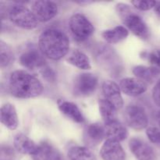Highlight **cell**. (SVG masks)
Masks as SVG:
<instances>
[{"label": "cell", "instance_id": "cell-6", "mask_svg": "<svg viewBox=\"0 0 160 160\" xmlns=\"http://www.w3.org/2000/svg\"><path fill=\"white\" fill-rule=\"evenodd\" d=\"M98 80L95 74L82 73L75 78L73 83V93L78 97H87L93 94L98 87Z\"/></svg>", "mask_w": 160, "mask_h": 160}, {"label": "cell", "instance_id": "cell-25", "mask_svg": "<svg viewBox=\"0 0 160 160\" xmlns=\"http://www.w3.org/2000/svg\"><path fill=\"white\" fill-rule=\"evenodd\" d=\"M14 61V53L8 44L0 42V65L1 68L9 67Z\"/></svg>", "mask_w": 160, "mask_h": 160}, {"label": "cell", "instance_id": "cell-13", "mask_svg": "<svg viewBox=\"0 0 160 160\" xmlns=\"http://www.w3.org/2000/svg\"><path fill=\"white\" fill-rule=\"evenodd\" d=\"M100 156L103 160H124L126 152L120 142L106 139L100 150Z\"/></svg>", "mask_w": 160, "mask_h": 160}, {"label": "cell", "instance_id": "cell-27", "mask_svg": "<svg viewBox=\"0 0 160 160\" xmlns=\"http://www.w3.org/2000/svg\"><path fill=\"white\" fill-rule=\"evenodd\" d=\"M131 4L133 5L134 8L139 9L142 11H146L149 10V9H152L155 7L156 4V1H132Z\"/></svg>", "mask_w": 160, "mask_h": 160}, {"label": "cell", "instance_id": "cell-26", "mask_svg": "<svg viewBox=\"0 0 160 160\" xmlns=\"http://www.w3.org/2000/svg\"><path fill=\"white\" fill-rule=\"evenodd\" d=\"M146 134L152 143L160 147V129L156 127H150L147 129Z\"/></svg>", "mask_w": 160, "mask_h": 160}, {"label": "cell", "instance_id": "cell-4", "mask_svg": "<svg viewBox=\"0 0 160 160\" xmlns=\"http://www.w3.org/2000/svg\"><path fill=\"white\" fill-rule=\"evenodd\" d=\"M8 17L13 24L23 29L32 30L38 26L39 22L32 10L20 3L13 4L9 8Z\"/></svg>", "mask_w": 160, "mask_h": 160}, {"label": "cell", "instance_id": "cell-1", "mask_svg": "<svg viewBox=\"0 0 160 160\" xmlns=\"http://www.w3.org/2000/svg\"><path fill=\"white\" fill-rule=\"evenodd\" d=\"M38 48L45 58L59 60L66 56L70 50V41L62 31L50 28L39 36Z\"/></svg>", "mask_w": 160, "mask_h": 160}, {"label": "cell", "instance_id": "cell-3", "mask_svg": "<svg viewBox=\"0 0 160 160\" xmlns=\"http://www.w3.org/2000/svg\"><path fill=\"white\" fill-rule=\"evenodd\" d=\"M117 14L126 26L134 35L146 40L149 37V29L142 17L131 10V8L124 3H118L116 6Z\"/></svg>", "mask_w": 160, "mask_h": 160}, {"label": "cell", "instance_id": "cell-18", "mask_svg": "<svg viewBox=\"0 0 160 160\" xmlns=\"http://www.w3.org/2000/svg\"><path fill=\"white\" fill-rule=\"evenodd\" d=\"M1 123L9 130L14 131L18 127V116L13 105L5 103L1 107Z\"/></svg>", "mask_w": 160, "mask_h": 160}, {"label": "cell", "instance_id": "cell-24", "mask_svg": "<svg viewBox=\"0 0 160 160\" xmlns=\"http://www.w3.org/2000/svg\"><path fill=\"white\" fill-rule=\"evenodd\" d=\"M69 160H97L95 155L88 147L73 146L67 152Z\"/></svg>", "mask_w": 160, "mask_h": 160}, {"label": "cell", "instance_id": "cell-32", "mask_svg": "<svg viewBox=\"0 0 160 160\" xmlns=\"http://www.w3.org/2000/svg\"><path fill=\"white\" fill-rule=\"evenodd\" d=\"M154 10L155 12L160 15V2H156V4L154 7Z\"/></svg>", "mask_w": 160, "mask_h": 160}, {"label": "cell", "instance_id": "cell-33", "mask_svg": "<svg viewBox=\"0 0 160 160\" xmlns=\"http://www.w3.org/2000/svg\"><path fill=\"white\" fill-rule=\"evenodd\" d=\"M157 120H158V123H159V127H160V110L159 111V112H158V114H157Z\"/></svg>", "mask_w": 160, "mask_h": 160}, {"label": "cell", "instance_id": "cell-30", "mask_svg": "<svg viewBox=\"0 0 160 160\" xmlns=\"http://www.w3.org/2000/svg\"><path fill=\"white\" fill-rule=\"evenodd\" d=\"M152 98L155 104L160 107V79L156 82L153 88Z\"/></svg>", "mask_w": 160, "mask_h": 160}, {"label": "cell", "instance_id": "cell-22", "mask_svg": "<svg viewBox=\"0 0 160 160\" xmlns=\"http://www.w3.org/2000/svg\"><path fill=\"white\" fill-rule=\"evenodd\" d=\"M68 63L81 70H90L92 68L90 59L88 56L83 52L78 49H75L67 58Z\"/></svg>", "mask_w": 160, "mask_h": 160}, {"label": "cell", "instance_id": "cell-11", "mask_svg": "<svg viewBox=\"0 0 160 160\" xmlns=\"http://www.w3.org/2000/svg\"><path fill=\"white\" fill-rule=\"evenodd\" d=\"M106 138L105 126L99 123H90L84 131V142L86 146L95 147Z\"/></svg>", "mask_w": 160, "mask_h": 160}, {"label": "cell", "instance_id": "cell-12", "mask_svg": "<svg viewBox=\"0 0 160 160\" xmlns=\"http://www.w3.org/2000/svg\"><path fill=\"white\" fill-rule=\"evenodd\" d=\"M120 88L121 92L126 95L137 97L146 92L148 84L137 78H127L120 81Z\"/></svg>", "mask_w": 160, "mask_h": 160}, {"label": "cell", "instance_id": "cell-14", "mask_svg": "<svg viewBox=\"0 0 160 160\" xmlns=\"http://www.w3.org/2000/svg\"><path fill=\"white\" fill-rule=\"evenodd\" d=\"M102 89L105 98L110 102L117 110L123 108V100L120 85L112 81H106L102 85Z\"/></svg>", "mask_w": 160, "mask_h": 160}, {"label": "cell", "instance_id": "cell-19", "mask_svg": "<svg viewBox=\"0 0 160 160\" xmlns=\"http://www.w3.org/2000/svg\"><path fill=\"white\" fill-rule=\"evenodd\" d=\"M34 160H61V154L54 146L48 142H41L35 154L32 156Z\"/></svg>", "mask_w": 160, "mask_h": 160}, {"label": "cell", "instance_id": "cell-7", "mask_svg": "<svg viewBox=\"0 0 160 160\" xmlns=\"http://www.w3.org/2000/svg\"><path fill=\"white\" fill-rule=\"evenodd\" d=\"M123 117L127 124L136 131L145 129L148 124V118L145 109L138 105L128 106Z\"/></svg>", "mask_w": 160, "mask_h": 160}, {"label": "cell", "instance_id": "cell-20", "mask_svg": "<svg viewBox=\"0 0 160 160\" xmlns=\"http://www.w3.org/2000/svg\"><path fill=\"white\" fill-rule=\"evenodd\" d=\"M134 76L145 83H152L160 75V70L154 67L136 66L132 70Z\"/></svg>", "mask_w": 160, "mask_h": 160}, {"label": "cell", "instance_id": "cell-5", "mask_svg": "<svg viewBox=\"0 0 160 160\" xmlns=\"http://www.w3.org/2000/svg\"><path fill=\"white\" fill-rule=\"evenodd\" d=\"M69 27L72 34L77 41L84 42L94 33V27L90 20L81 13L73 14L70 19Z\"/></svg>", "mask_w": 160, "mask_h": 160}, {"label": "cell", "instance_id": "cell-21", "mask_svg": "<svg viewBox=\"0 0 160 160\" xmlns=\"http://www.w3.org/2000/svg\"><path fill=\"white\" fill-rule=\"evenodd\" d=\"M129 34V31L125 27L117 26L112 29H108L102 33V37L108 43L117 44L125 40Z\"/></svg>", "mask_w": 160, "mask_h": 160}, {"label": "cell", "instance_id": "cell-17", "mask_svg": "<svg viewBox=\"0 0 160 160\" xmlns=\"http://www.w3.org/2000/svg\"><path fill=\"white\" fill-rule=\"evenodd\" d=\"M105 131H106V138H107V139L118 142L124 141L129 135L126 127L117 120L109 123H106Z\"/></svg>", "mask_w": 160, "mask_h": 160}, {"label": "cell", "instance_id": "cell-28", "mask_svg": "<svg viewBox=\"0 0 160 160\" xmlns=\"http://www.w3.org/2000/svg\"><path fill=\"white\" fill-rule=\"evenodd\" d=\"M148 62L152 67H156L160 70V49L154 50L146 56Z\"/></svg>", "mask_w": 160, "mask_h": 160}, {"label": "cell", "instance_id": "cell-16", "mask_svg": "<svg viewBox=\"0 0 160 160\" xmlns=\"http://www.w3.org/2000/svg\"><path fill=\"white\" fill-rule=\"evenodd\" d=\"M13 145L17 152L32 157L38 148V145L23 134H17L13 140Z\"/></svg>", "mask_w": 160, "mask_h": 160}, {"label": "cell", "instance_id": "cell-23", "mask_svg": "<svg viewBox=\"0 0 160 160\" xmlns=\"http://www.w3.org/2000/svg\"><path fill=\"white\" fill-rule=\"evenodd\" d=\"M98 109H99L100 115H101L105 124L117 120V117L118 110L116 109L115 106L110 102L106 100V98L99 99Z\"/></svg>", "mask_w": 160, "mask_h": 160}, {"label": "cell", "instance_id": "cell-9", "mask_svg": "<svg viewBox=\"0 0 160 160\" xmlns=\"http://www.w3.org/2000/svg\"><path fill=\"white\" fill-rule=\"evenodd\" d=\"M45 56L40 50L36 48H28L20 56V63L29 70L42 69L46 66Z\"/></svg>", "mask_w": 160, "mask_h": 160}, {"label": "cell", "instance_id": "cell-31", "mask_svg": "<svg viewBox=\"0 0 160 160\" xmlns=\"http://www.w3.org/2000/svg\"><path fill=\"white\" fill-rule=\"evenodd\" d=\"M41 72H42V74L43 76V78L45 80H47V81H53L56 79V74H55L54 71L51 68L46 67V66L44 68L42 69V71Z\"/></svg>", "mask_w": 160, "mask_h": 160}, {"label": "cell", "instance_id": "cell-8", "mask_svg": "<svg viewBox=\"0 0 160 160\" xmlns=\"http://www.w3.org/2000/svg\"><path fill=\"white\" fill-rule=\"evenodd\" d=\"M31 10L38 22L45 23L57 15L58 6L53 2L39 0L32 2Z\"/></svg>", "mask_w": 160, "mask_h": 160}, {"label": "cell", "instance_id": "cell-15", "mask_svg": "<svg viewBox=\"0 0 160 160\" xmlns=\"http://www.w3.org/2000/svg\"><path fill=\"white\" fill-rule=\"evenodd\" d=\"M57 105L59 111L72 121L78 123H82L85 120L81 111L73 102L59 99L57 101Z\"/></svg>", "mask_w": 160, "mask_h": 160}, {"label": "cell", "instance_id": "cell-10", "mask_svg": "<svg viewBox=\"0 0 160 160\" xmlns=\"http://www.w3.org/2000/svg\"><path fill=\"white\" fill-rule=\"evenodd\" d=\"M129 148L138 160H155L156 153L151 145L140 138H134L129 142Z\"/></svg>", "mask_w": 160, "mask_h": 160}, {"label": "cell", "instance_id": "cell-2", "mask_svg": "<svg viewBox=\"0 0 160 160\" xmlns=\"http://www.w3.org/2000/svg\"><path fill=\"white\" fill-rule=\"evenodd\" d=\"M9 92L17 98H35L43 92V85L36 77L24 70H16L10 74Z\"/></svg>", "mask_w": 160, "mask_h": 160}, {"label": "cell", "instance_id": "cell-29", "mask_svg": "<svg viewBox=\"0 0 160 160\" xmlns=\"http://www.w3.org/2000/svg\"><path fill=\"white\" fill-rule=\"evenodd\" d=\"M14 152L8 146H2L1 148V160H13Z\"/></svg>", "mask_w": 160, "mask_h": 160}]
</instances>
